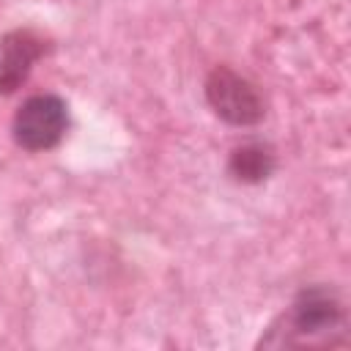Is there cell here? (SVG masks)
Wrapping results in <instances>:
<instances>
[{
    "instance_id": "obj_1",
    "label": "cell",
    "mask_w": 351,
    "mask_h": 351,
    "mask_svg": "<svg viewBox=\"0 0 351 351\" xmlns=\"http://www.w3.org/2000/svg\"><path fill=\"white\" fill-rule=\"evenodd\" d=\"M206 101L230 126H252L263 118V99L258 88L228 66H219L208 74Z\"/></svg>"
},
{
    "instance_id": "obj_2",
    "label": "cell",
    "mask_w": 351,
    "mask_h": 351,
    "mask_svg": "<svg viewBox=\"0 0 351 351\" xmlns=\"http://www.w3.org/2000/svg\"><path fill=\"white\" fill-rule=\"evenodd\" d=\"M66 126H69V112L63 99L52 93H38L19 104L11 132L16 145H22L25 151H47L60 143Z\"/></svg>"
},
{
    "instance_id": "obj_3",
    "label": "cell",
    "mask_w": 351,
    "mask_h": 351,
    "mask_svg": "<svg viewBox=\"0 0 351 351\" xmlns=\"http://www.w3.org/2000/svg\"><path fill=\"white\" fill-rule=\"evenodd\" d=\"M340 321H343V307L337 296L321 285L302 291L291 307V332L299 335L302 340L326 337L340 326Z\"/></svg>"
},
{
    "instance_id": "obj_4",
    "label": "cell",
    "mask_w": 351,
    "mask_h": 351,
    "mask_svg": "<svg viewBox=\"0 0 351 351\" xmlns=\"http://www.w3.org/2000/svg\"><path fill=\"white\" fill-rule=\"evenodd\" d=\"M38 52H41L38 44H36L27 33H16V36H11V38L5 41V47H3V60H0V88H3V90H14V88L25 80V74H27V69H30V63L36 60Z\"/></svg>"
},
{
    "instance_id": "obj_5",
    "label": "cell",
    "mask_w": 351,
    "mask_h": 351,
    "mask_svg": "<svg viewBox=\"0 0 351 351\" xmlns=\"http://www.w3.org/2000/svg\"><path fill=\"white\" fill-rule=\"evenodd\" d=\"M274 167V154L263 143H244L230 154V173L244 184L263 181Z\"/></svg>"
}]
</instances>
